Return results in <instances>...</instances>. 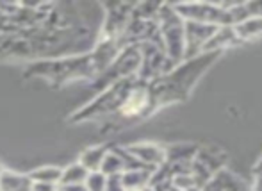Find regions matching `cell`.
Masks as SVG:
<instances>
[{"instance_id": "1", "label": "cell", "mask_w": 262, "mask_h": 191, "mask_svg": "<svg viewBox=\"0 0 262 191\" xmlns=\"http://www.w3.org/2000/svg\"><path fill=\"white\" fill-rule=\"evenodd\" d=\"M84 4H0V61H50L90 52L102 25L82 16Z\"/></svg>"}, {"instance_id": "2", "label": "cell", "mask_w": 262, "mask_h": 191, "mask_svg": "<svg viewBox=\"0 0 262 191\" xmlns=\"http://www.w3.org/2000/svg\"><path fill=\"white\" fill-rule=\"evenodd\" d=\"M116 39H100L90 52L61 59L29 63L24 68V79L43 80L55 88L70 86L80 80H97L113 63L118 52Z\"/></svg>"}, {"instance_id": "3", "label": "cell", "mask_w": 262, "mask_h": 191, "mask_svg": "<svg viewBox=\"0 0 262 191\" xmlns=\"http://www.w3.org/2000/svg\"><path fill=\"white\" fill-rule=\"evenodd\" d=\"M32 181L29 174L6 170L4 168L0 174V191H31Z\"/></svg>"}, {"instance_id": "4", "label": "cell", "mask_w": 262, "mask_h": 191, "mask_svg": "<svg viewBox=\"0 0 262 191\" xmlns=\"http://www.w3.org/2000/svg\"><path fill=\"white\" fill-rule=\"evenodd\" d=\"M88 174H90V172H88L80 163L68 164V166L62 168L59 186H62V188H70V186H84Z\"/></svg>"}, {"instance_id": "5", "label": "cell", "mask_w": 262, "mask_h": 191, "mask_svg": "<svg viewBox=\"0 0 262 191\" xmlns=\"http://www.w3.org/2000/svg\"><path fill=\"white\" fill-rule=\"evenodd\" d=\"M109 150L105 146H90L79 156V163L86 168L88 172H100L102 163Z\"/></svg>"}, {"instance_id": "6", "label": "cell", "mask_w": 262, "mask_h": 191, "mask_svg": "<svg viewBox=\"0 0 262 191\" xmlns=\"http://www.w3.org/2000/svg\"><path fill=\"white\" fill-rule=\"evenodd\" d=\"M61 166H54V164H45V166L34 168V170L29 174L32 182H43V184H55L59 186L61 181Z\"/></svg>"}, {"instance_id": "7", "label": "cell", "mask_w": 262, "mask_h": 191, "mask_svg": "<svg viewBox=\"0 0 262 191\" xmlns=\"http://www.w3.org/2000/svg\"><path fill=\"white\" fill-rule=\"evenodd\" d=\"M107 184V175H104L102 172H90L84 182V188L86 191H105Z\"/></svg>"}, {"instance_id": "8", "label": "cell", "mask_w": 262, "mask_h": 191, "mask_svg": "<svg viewBox=\"0 0 262 191\" xmlns=\"http://www.w3.org/2000/svg\"><path fill=\"white\" fill-rule=\"evenodd\" d=\"M105 191H127L123 188V182H121V175H109L107 177Z\"/></svg>"}, {"instance_id": "9", "label": "cell", "mask_w": 262, "mask_h": 191, "mask_svg": "<svg viewBox=\"0 0 262 191\" xmlns=\"http://www.w3.org/2000/svg\"><path fill=\"white\" fill-rule=\"evenodd\" d=\"M59 186L55 184H43V182H32L31 191H57Z\"/></svg>"}, {"instance_id": "10", "label": "cell", "mask_w": 262, "mask_h": 191, "mask_svg": "<svg viewBox=\"0 0 262 191\" xmlns=\"http://www.w3.org/2000/svg\"><path fill=\"white\" fill-rule=\"evenodd\" d=\"M66 191H86L84 186H70V188H64Z\"/></svg>"}, {"instance_id": "11", "label": "cell", "mask_w": 262, "mask_h": 191, "mask_svg": "<svg viewBox=\"0 0 262 191\" xmlns=\"http://www.w3.org/2000/svg\"><path fill=\"white\" fill-rule=\"evenodd\" d=\"M57 191H66V189L62 188V186H59V188H57Z\"/></svg>"}, {"instance_id": "12", "label": "cell", "mask_w": 262, "mask_h": 191, "mask_svg": "<svg viewBox=\"0 0 262 191\" xmlns=\"http://www.w3.org/2000/svg\"><path fill=\"white\" fill-rule=\"evenodd\" d=\"M2 170H4V168H2V164H0V174H2Z\"/></svg>"}]
</instances>
